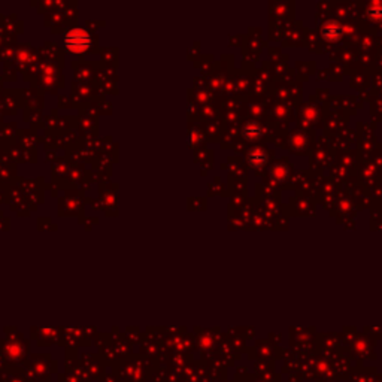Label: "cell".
I'll use <instances>...</instances> for the list:
<instances>
[{
	"mask_svg": "<svg viewBox=\"0 0 382 382\" xmlns=\"http://www.w3.org/2000/svg\"><path fill=\"white\" fill-rule=\"evenodd\" d=\"M267 162V155L263 149H252L249 152V163L254 167H262Z\"/></svg>",
	"mask_w": 382,
	"mask_h": 382,
	"instance_id": "2",
	"label": "cell"
},
{
	"mask_svg": "<svg viewBox=\"0 0 382 382\" xmlns=\"http://www.w3.org/2000/svg\"><path fill=\"white\" fill-rule=\"evenodd\" d=\"M242 135L243 138L249 139V141H254L257 138H260L262 132H260V125L256 124V122H248L243 129H242Z\"/></svg>",
	"mask_w": 382,
	"mask_h": 382,
	"instance_id": "1",
	"label": "cell"
},
{
	"mask_svg": "<svg viewBox=\"0 0 382 382\" xmlns=\"http://www.w3.org/2000/svg\"><path fill=\"white\" fill-rule=\"evenodd\" d=\"M327 27H330V30H324V35H326V38L327 39H333V36H334V39L339 36V28H337V25H334V23H330V24H327Z\"/></svg>",
	"mask_w": 382,
	"mask_h": 382,
	"instance_id": "3",
	"label": "cell"
}]
</instances>
